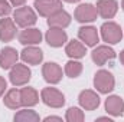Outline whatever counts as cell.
I'll return each instance as SVG.
<instances>
[{
	"label": "cell",
	"mask_w": 124,
	"mask_h": 122,
	"mask_svg": "<svg viewBox=\"0 0 124 122\" xmlns=\"http://www.w3.org/2000/svg\"><path fill=\"white\" fill-rule=\"evenodd\" d=\"M114 85H116V81H114V76H113L111 72L101 69L95 73L94 86L97 88V91L100 93H110L114 89Z\"/></svg>",
	"instance_id": "1"
},
{
	"label": "cell",
	"mask_w": 124,
	"mask_h": 122,
	"mask_svg": "<svg viewBox=\"0 0 124 122\" xmlns=\"http://www.w3.org/2000/svg\"><path fill=\"white\" fill-rule=\"evenodd\" d=\"M13 20L20 27H31L36 23L38 17H36V13L33 12V9L28 7V6H20L15 10Z\"/></svg>",
	"instance_id": "2"
},
{
	"label": "cell",
	"mask_w": 124,
	"mask_h": 122,
	"mask_svg": "<svg viewBox=\"0 0 124 122\" xmlns=\"http://www.w3.org/2000/svg\"><path fill=\"white\" fill-rule=\"evenodd\" d=\"M31 69L26 66V65H22V63H16L12 69H10V75H9V79L10 82L15 85V86H23L26 85L29 81H31Z\"/></svg>",
	"instance_id": "3"
},
{
	"label": "cell",
	"mask_w": 124,
	"mask_h": 122,
	"mask_svg": "<svg viewBox=\"0 0 124 122\" xmlns=\"http://www.w3.org/2000/svg\"><path fill=\"white\" fill-rule=\"evenodd\" d=\"M101 36H102V40L110 43V45H116L121 40L123 37V30L121 27L114 23V22H105L102 26H101Z\"/></svg>",
	"instance_id": "4"
},
{
	"label": "cell",
	"mask_w": 124,
	"mask_h": 122,
	"mask_svg": "<svg viewBox=\"0 0 124 122\" xmlns=\"http://www.w3.org/2000/svg\"><path fill=\"white\" fill-rule=\"evenodd\" d=\"M40 99L45 105H48L51 108H61L65 103L63 93L55 88H43L40 92Z\"/></svg>",
	"instance_id": "5"
},
{
	"label": "cell",
	"mask_w": 124,
	"mask_h": 122,
	"mask_svg": "<svg viewBox=\"0 0 124 122\" xmlns=\"http://www.w3.org/2000/svg\"><path fill=\"white\" fill-rule=\"evenodd\" d=\"M33 7L38 10V13L43 17H49L51 14L56 13L62 9L61 0H35Z\"/></svg>",
	"instance_id": "6"
},
{
	"label": "cell",
	"mask_w": 124,
	"mask_h": 122,
	"mask_svg": "<svg viewBox=\"0 0 124 122\" xmlns=\"http://www.w3.org/2000/svg\"><path fill=\"white\" fill-rule=\"evenodd\" d=\"M75 19L81 23H90L97 20V16H98V12H97V7L91 4V3H85V4H79L75 10Z\"/></svg>",
	"instance_id": "7"
},
{
	"label": "cell",
	"mask_w": 124,
	"mask_h": 122,
	"mask_svg": "<svg viewBox=\"0 0 124 122\" xmlns=\"http://www.w3.org/2000/svg\"><path fill=\"white\" fill-rule=\"evenodd\" d=\"M42 75H43V79L48 82V83H59L62 79V69L59 65L54 63V62H48L43 65L42 68Z\"/></svg>",
	"instance_id": "8"
},
{
	"label": "cell",
	"mask_w": 124,
	"mask_h": 122,
	"mask_svg": "<svg viewBox=\"0 0 124 122\" xmlns=\"http://www.w3.org/2000/svg\"><path fill=\"white\" fill-rule=\"evenodd\" d=\"M78 101H79V105L85 111H94L100 106V96L90 89H85L81 92L78 96Z\"/></svg>",
	"instance_id": "9"
},
{
	"label": "cell",
	"mask_w": 124,
	"mask_h": 122,
	"mask_svg": "<svg viewBox=\"0 0 124 122\" xmlns=\"http://www.w3.org/2000/svg\"><path fill=\"white\" fill-rule=\"evenodd\" d=\"M95 7L102 19H113L118 10V3L116 0H98Z\"/></svg>",
	"instance_id": "10"
},
{
	"label": "cell",
	"mask_w": 124,
	"mask_h": 122,
	"mask_svg": "<svg viewBox=\"0 0 124 122\" xmlns=\"http://www.w3.org/2000/svg\"><path fill=\"white\" fill-rule=\"evenodd\" d=\"M45 39L48 42L49 46L52 47H61L62 45H65V42L68 40V34L63 29H58V27H51L46 32Z\"/></svg>",
	"instance_id": "11"
},
{
	"label": "cell",
	"mask_w": 124,
	"mask_h": 122,
	"mask_svg": "<svg viewBox=\"0 0 124 122\" xmlns=\"http://www.w3.org/2000/svg\"><path fill=\"white\" fill-rule=\"evenodd\" d=\"M91 58H93L95 65L102 66L107 61H111V59L116 58V52L111 47H108V46H98V47H95L93 50Z\"/></svg>",
	"instance_id": "12"
},
{
	"label": "cell",
	"mask_w": 124,
	"mask_h": 122,
	"mask_svg": "<svg viewBox=\"0 0 124 122\" xmlns=\"http://www.w3.org/2000/svg\"><path fill=\"white\" fill-rule=\"evenodd\" d=\"M16 36V25L15 20L9 19L7 16L0 19V40L1 42H10Z\"/></svg>",
	"instance_id": "13"
},
{
	"label": "cell",
	"mask_w": 124,
	"mask_h": 122,
	"mask_svg": "<svg viewBox=\"0 0 124 122\" xmlns=\"http://www.w3.org/2000/svg\"><path fill=\"white\" fill-rule=\"evenodd\" d=\"M17 59H19V53L16 49L7 46L4 47L1 52H0V68L1 69H12L16 63H17Z\"/></svg>",
	"instance_id": "14"
},
{
	"label": "cell",
	"mask_w": 124,
	"mask_h": 122,
	"mask_svg": "<svg viewBox=\"0 0 124 122\" xmlns=\"http://www.w3.org/2000/svg\"><path fill=\"white\" fill-rule=\"evenodd\" d=\"M42 40V33L39 29H35V27H25V30H22L19 33V42L22 45H28V46H32V45H38L40 43Z\"/></svg>",
	"instance_id": "15"
},
{
	"label": "cell",
	"mask_w": 124,
	"mask_h": 122,
	"mask_svg": "<svg viewBox=\"0 0 124 122\" xmlns=\"http://www.w3.org/2000/svg\"><path fill=\"white\" fill-rule=\"evenodd\" d=\"M105 111H107V114H110L113 116H123V114H124L123 98H120L117 95L108 96L107 101H105Z\"/></svg>",
	"instance_id": "16"
},
{
	"label": "cell",
	"mask_w": 124,
	"mask_h": 122,
	"mask_svg": "<svg viewBox=\"0 0 124 122\" xmlns=\"http://www.w3.org/2000/svg\"><path fill=\"white\" fill-rule=\"evenodd\" d=\"M71 23V14L65 10H58L56 13L51 14L48 17V25L49 27H58V29H65Z\"/></svg>",
	"instance_id": "17"
},
{
	"label": "cell",
	"mask_w": 124,
	"mask_h": 122,
	"mask_svg": "<svg viewBox=\"0 0 124 122\" xmlns=\"http://www.w3.org/2000/svg\"><path fill=\"white\" fill-rule=\"evenodd\" d=\"M20 58L25 63H29V65H39L42 59H43V52L39 49V47H35L33 45L25 47L22 52H20Z\"/></svg>",
	"instance_id": "18"
},
{
	"label": "cell",
	"mask_w": 124,
	"mask_h": 122,
	"mask_svg": "<svg viewBox=\"0 0 124 122\" xmlns=\"http://www.w3.org/2000/svg\"><path fill=\"white\" fill-rule=\"evenodd\" d=\"M78 36L85 43V46H95L98 43V39H100L98 30L94 26H84V27H81L79 32H78Z\"/></svg>",
	"instance_id": "19"
},
{
	"label": "cell",
	"mask_w": 124,
	"mask_h": 122,
	"mask_svg": "<svg viewBox=\"0 0 124 122\" xmlns=\"http://www.w3.org/2000/svg\"><path fill=\"white\" fill-rule=\"evenodd\" d=\"M65 53H66L69 58H72V59H81V58L85 56L87 47H85V45H82V43L78 42V40H71V42L65 46Z\"/></svg>",
	"instance_id": "20"
},
{
	"label": "cell",
	"mask_w": 124,
	"mask_h": 122,
	"mask_svg": "<svg viewBox=\"0 0 124 122\" xmlns=\"http://www.w3.org/2000/svg\"><path fill=\"white\" fill-rule=\"evenodd\" d=\"M20 99H22V106L31 108L39 102V95H38L36 89L26 86V88L20 89Z\"/></svg>",
	"instance_id": "21"
},
{
	"label": "cell",
	"mask_w": 124,
	"mask_h": 122,
	"mask_svg": "<svg viewBox=\"0 0 124 122\" xmlns=\"http://www.w3.org/2000/svg\"><path fill=\"white\" fill-rule=\"evenodd\" d=\"M4 105L10 109H19L22 106V99H20V91L17 89H10L4 95V99H3Z\"/></svg>",
	"instance_id": "22"
},
{
	"label": "cell",
	"mask_w": 124,
	"mask_h": 122,
	"mask_svg": "<svg viewBox=\"0 0 124 122\" xmlns=\"http://www.w3.org/2000/svg\"><path fill=\"white\" fill-rule=\"evenodd\" d=\"M15 121L17 122H38L39 121V115L32 111V109H22L15 115Z\"/></svg>",
	"instance_id": "23"
},
{
	"label": "cell",
	"mask_w": 124,
	"mask_h": 122,
	"mask_svg": "<svg viewBox=\"0 0 124 122\" xmlns=\"http://www.w3.org/2000/svg\"><path fill=\"white\" fill-rule=\"evenodd\" d=\"M82 72V63L77 61H69L65 65V73L69 78H78Z\"/></svg>",
	"instance_id": "24"
},
{
	"label": "cell",
	"mask_w": 124,
	"mask_h": 122,
	"mask_svg": "<svg viewBox=\"0 0 124 122\" xmlns=\"http://www.w3.org/2000/svg\"><path fill=\"white\" fill-rule=\"evenodd\" d=\"M65 119L68 122H81L84 121V112L79 108H69L66 111Z\"/></svg>",
	"instance_id": "25"
},
{
	"label": "cell",
	"mask_w": 124,
	"mask_h": 122,
	"mask_svg": "<svg viewBox=\"0 0 124 122\" xmlns=\"http://www.w3.org/2000/svg\"><path fill=\"white\" fill-rule=\"evenodd\" d=\"M12 13V3L9 0H0V16L6 17Z\"/></svg>",
	"instance_id": "26"
},
{
	"label": "cell",
	"mask_w": 124,
	"mask_h": 122,
	"mask_svg": "<svg viewBox=\"0 0 124 122\" xmlns=\"http://www.w3.org/2000/svg\"><path fill=\"white\" fill-rule=\"evenodd\" d=\"M6 86H7V85H6L4 78H1V76H0V96L4 93V91H6Z\"/></svg>",
	"instance_id": "27"
},
{
	"label": "cell",
	"mask_w": 124,
	"mask_h": 122,
	"mask_svg": "<svg viewBox=\"0 0 124 122\" xmlns=\"http://www.w3.org/2000/svg\"><path fill=\"white\" fill-rule=\"evenodd\" d=\"M13 6H16V7H20V6H25V3H26V0H9Z\"/></svg>",
	"instance_id": "28"
},
{
	"label": "cell",
	"mask_w": 124,
	"mask_h": 122,
	"mask_svg": "<svg viewBox=\"0 0 124 122\" xmlns=\"http://www.w3.org/2000/svg\"><path fill=\"white\" fill-rule=\"evenodd\" d=\"M45 121L46 122H49V121H62V118H59V116H46Z\"/></svg>",
	"instance_id": "29"
},
{
	"label": "cell",
	"mask_w": 124,
	"mask_h": 122,
	"mask_svg": "<svg viewBox=\"0 0 124 122\" xmlns=\"http://www.w3.org/2000/svg\"><path fill=\"white\" fill-rule=\"evenodd\" d=\"M120 62H121V63L124 65V49H123V52L120 53Z\"/></svg>",
	"instance_id": "30"
},
{
	"label": "cell",
	"mask_w": 124,
	"mask_h": 122,
	"mask_svg": "<svg viewBox=\"0 0 124 122\" xmlns=\"http://www.w3.org/2000/svg\"><path fill=\"white\" fill-rule=\"evenodd\" d=\"M97 121H108V122H111V119H110V118H104V116H101V118H98Z\"/></svg>",
	"instance_id": "31"
},
{
	"label": "cell",
	"mask_w": 124,
	"mask_h": 122,
	"mask_svg": "<svg viewBox=\"0 0 124 122\" xmlns=\"http://www.w3.org/2000/svg\"><path fill=\"white\" fill-rule=\"evenodd\" d=\"M63 1H66V3H77V1H79V0H63Z\"/></svg>",
	"instance_id": "32"
},
{
	"label": "cell",
	"mask_w": 124,
	"mask_h": 122,
	"mask_svg": "<svg viewBox=\"0 0 124 122\" xmlns=\"http://www.w3.org/2000/svg\"><path fill=\"white\" fill-rule=\"evenodd\" d=\"M121 7H123V10H124V0L121 1Z\"/></svg>",
	"instance_id": "33"
}]
</instances>
